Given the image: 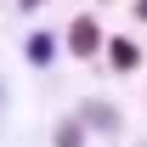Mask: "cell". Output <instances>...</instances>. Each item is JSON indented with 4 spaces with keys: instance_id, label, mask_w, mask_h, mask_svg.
Segmentation results:
<instances>
[{
    "instance_id": "obj_1",
    "label": "cell",
    "mask_w": 147,
    "mask_h": 147,
    "mask_svg": "<svg viewBox=\"0 0 147 147\" xmlns=\"http://www.w3.org/2000/svg\"><path fill=\"white\" fill-rule=\"evenodd\" d=\"M62 51H68L74 62H96V57L108 51V34H102V17H96V11H79V17H68V34H62Z\"/></svg>"
},
{
    "instance_id": "obj_6",
    "label": "cell",
    "mask_w": 147,
    "mask_h": 147,
    "mask_svg": "<svg viewBox=\"0 0 147 147\" xmlns=\"http://www.w3.org/2000/svg\"><path fill=\"white\" fill-rule=\"evenodd\" d=\"M130 17H136V23H147V0H130Z\"/></svg>"
},
{
    "instance_id": "obj_3",
    "label": "cell",
    "mask_w": 147,
    "mask_h": 147,
    "mask_svg": "<svg viewBox=\"0 0 147 147\" xmlns=\"http://www.w3.org/2000/svg\"><path fill=\"white\" fill-rule=\"evenodd\" d=\"M79 125L85 130H102V136H119V108H113V102H79Z\"/></svg>"
},
{
    "instance_id": "obj_4",
    "label": "cell",
    "mask_w": 147,
    "mask_h": 147,
    "mask_svg": "<svg viewBox=\"0 0 147 147\" xmlns=\"http://www.w3.org/2000/svg\"><path fill=\"white\" fill-rule=\"evenodd\" d=\"M85 136H91V130L79 125V113H68V119L51 125V147H85Z\"/></svg>"
},
{
    "instance_id": "obj_2",
    "label": "cell",
    "mask_w": 147,
    "mask_h": 147,
    "mask_svg": "<svg viewBox=\"0 0 147 147\" xmlns=\"http://www.w3.org/2000/svg\"><path fill=\"white\" fill-rule=\"evenodd\" d=\"M102 57H108L113 74H136V68H142V45H136L130 34H108V51H102Z\"/></svg>"
},
{
    "instance_id": "obj_5",
    "label": "cell",
    "mask_w": 147,
    "mask_h": 147,
    "mask_svg": "<svg viewBox=\"0 0 147 147\" xmlns=\"http://www.w3.org/2000/svg\"><path fill=\"white\" fill-rule=\"evenodd\" d=\"M51 57H57V40L51 34H34V40H28V62H34V68H45Z\"/></svg>"
},
{
    "instance_id": "obj_7",
    "label": "cell",
    "mask_w": 147,
    "mask_h": 147,
    "mask_svg": "<svg viewBox=\"0 0 147 147\" xmlns=\"http://www.w3.org/2000/svg\"><path fill=\"white\" fill-rule=\"evenodd\" d=\"M40 6H45V0H17V11H40Z\"/></svg>"
},
{
    "instance_id": "obj_8",
    "label": "cell",
    "mask_w": 147,
    "mask_h": 147,
    "mask_svg": "<svg viewBox=\"0 0 147 147\" xmlns=\"http://www.w3.org/2000/svg\"><path fill=\"white\" fill-rule=\"evenodd\" d=\"M96 6H113V0H96Z\"/></svg>"
}]
</instances>
